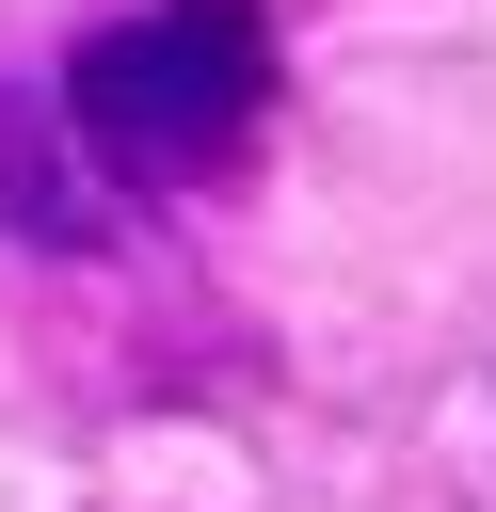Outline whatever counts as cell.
<instances>
[{
  "label": "cell",
  "mask_w": 496,
  "mask_h": 512,
  "mask_svg": "<svg viewBox=\"0 0 496 512\" xmlns=\"http://www.w3.org/2000/svg\"><path fill=\"white\" fill-rule=\"evenodd\" d=\"M272 0H128L64 48V128L112 192H208L272 128Z\"/></svg>",
  "instance_id": "obj_1"
},
{
  "label": "cell",
  "mask_w": 496,
  "mask_h": 512,
  "mask_svg": "<svg viewBox=\"0 0 496 512\" xmlns=\"http://www.w3.org/2000/svg\"><path fill=\"white\" fill-rule=\"evenodd\" d=\"M0 240H32V256H96L112 240V176L80 160L64 96H32V80H0Z\"/></svg>",
  "instance_id": "obj_2"
}]
</instances>
